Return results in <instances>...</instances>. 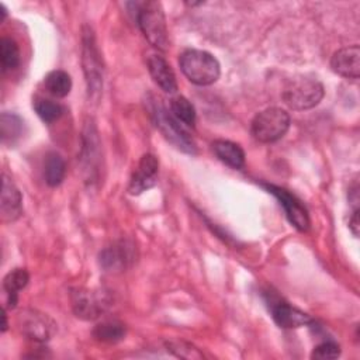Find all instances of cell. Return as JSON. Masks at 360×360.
Listing matches in <instances>:
<instances>
[{"label":"cell","instance_id":"8992f818","mask_svg":"<svg viewBox=\"0 0 360 360\" xmlns=\"http://www.w3.org/2000/svg\"><path fill=\"white\" fill-rule=\"evenodd\" d=\"M322 97L323 86L315 79H295L283 91L284 103L297 111L318 105Z\"/></svg>","mask_w":360,"mask_h":360},{"label":"cell","instance_id":"d4e9b609","mask_svg":"<svg viewBox=\"0 0 360 360\" xmlns=\"http://www.w3.org/2000/svg\"><path fill=\"white\" fill-rule=\"evenodd\" d=\"M166 349L173 353L174 356L177 357H181V359H202V353L198 352L197 347H194L191 343H187L184 340H167L165 343Z\"/></svg>","mask_w":360,"mask_h":360},{"label":"cell","instance_id":"52a82bcc","mask_svg":"<svg viewBox=\"0 0 360 360\" xmlns=\"http://www.w3.org/2000/svg\"><path fill=\"white\" fill-rule=\"evenodd\" d=\"M111 298L103 290L77 288L72 292V308L77 318L93 321L110 307Z\"/></svg>","mask_w":360,"mask_h":360},{"label":"cell","instance_id":"e0dca14e","mask_svg":"<svg viewBox=\"0 0 360 360\" xmlns=\"http://www.w3.org/2000/svg\"><path fill=\"white\" fill-rule=\"evenodd\" d=\"M65 173H66V165L63 158L56 152L48 153L44 163V177L46 184L51 187L59 186L65 179Z\"/></svg>","mask_w":360,"mask_h":360},{"label":"cell","instance_id":"7402d4cb","mask_svg":"<svg viewBox=\"0 0 360 360\" xmlns=\"http://www.w3.org/2000/svg\"><path fill=\"white\" fill-rule=\"evenodd\" d=\"M170 111L173 115L184 122L188 127H194L195 124V110L194 105L183 96H176L170 100Z\"/></svg>","mask_w":360,"mask_h":360},{"label":"cell","instance_id":"6da1fadb","mask_svg":"<svg viewBox=\"0 0 360 360\" xmlns=\"http://www.w3.org/2000/svg\"><path fill=\"white\" fill-rule=\"evenodd\" d=\"M179 65L184 76L194 84L210 86L219 77L221 68L215 56L201 49H187L180 55Z\"/></svg>","mask_w":360,"mask_h":360},{"label":"cell","instance_id":"8fae6325","mask_svg":"<svg viewBox=\"0 0 360 360\" xmlns=\"http://www.w3.org/2000/svg\"><path fill=\"white\" fill-rule=\"evenodd\" d=\"M158 173H159L158 158L152 153H145L139 159V163L135 172L132 173L128 191L134 195H138L145 190H149L158 183Z\"/></svg>","mask_w":360,"mask_h":360},{"label":"cell","instance_id":"ba28073f","mask_svg":"<svg viewBox=\"0 0 360 360\" xmlns=\"http://www.w3.org/2000/svg\"><path fill=\"white\" fill-rule=\"evenodd\" d=\"M17 325L22 335L35 342H46L56 332V323L49 315L31 308L18 314Z\"/></svg>","mask_w":360,"mask_h":360},{"label":"cell","instance_id":"83f0119b","mask_svg":"<svg viewBox=\"0 0 360 360\" xmlns=\"http://www.w3.org/2000/svg\"><path fill=\"white\" fill-rule=\"evenodd\" d=\"M1 316H3V325H1V332H6L7 330V314H6V309H3L1 312Z\"/></svg>","mask_w":360,"mask_h":360},{"label":"cell","instance_id":"7a4b0ae2","mask_svg":"<svg viewBox=\"0 0 360 360\" xmlns=\"http://www.w3.org/2000/svg\"><path fill=\"white\" fill-rule=\"evenodd\" d=\"M138 25L150 45L160 51L169 46L166 18L159 1H143L136 7Z\"/></svg>","mask_w":360,"mask_h":360},{"label":"cell","instance_id":"9c48e42d","mask_svg":"<svg viewBox=\"0 0 360 360\" xmlns=\"http://www.w3.org/2000/svg\"><path fill=\"white\" fill-rule=\"evenodd\" d=\"M269 193H271L284 208L285 217L298 231H307L309 228V215L307 208L301 204V201L291 194L288 190L274 186V184H263Z\"/></svg>","mask_w":360,"mask_h":360},{"label":"cell","instance_id":"9a60e30c","mask_svg":"<svg viewBox=\"0 0 360 360\" xmlns=\"http://www.w3.org/2000/svg\"><path fill=\"white\" fill-rule=\"evenodd\" d=\"M148 70L153 79V82L166 93H176L177 80L173 69L166 62L165 58L159 55H150L146 60Z\"/></svg>","mask_w":360,"mask_h":360},{"label":"cell","instance_id":"277c9868","mask_svg":"<svg viewBox=\"0 0 360 360\" xmlns=\"http://www.w3.org/2000/svg\"><path fill=\"white\" fill-rule=\"evenodd\" d=\"M150 114L155 120L156 127L170 143H173L181 152H186L190 155H194L197 152L195 142L193 141V138L179 124V120L170 112H167V110L160 103H156V101L152 103Z\"/></svg>","mask_w":360,"mask_h":360},{"label":"cell","instance_id":"4fadbf2b","mask_svg":"<svg viewBox=\"0 0 360 360\" xmlns=\"http://www.w3.org/2000/svg\"><path fill=\"white\" fill-rule=\"evenodd\" d=\"M332 70L347 79H359L360 76V48L352 45L336 51L330 59Z\"/></svg>","mask_w":360,"mask_h":360},{"label":"cell","instance_id":"5b68a950","mask_svg":"<svg viewBox=\"0 0 360 360\" xmlns=\"http://www.w3.org/2000/svg\"><path fill=\"white\" fill-rule=\"evenodd\" d=\"M82 44V62L87 83V91L91 98H97L103 89V63L94 35L89 27H84Z\"/></svg>","mask_w":360,"mask_h":360},{"label":"cell","instance_id":"4316f807","mask_svg":"<svg viewBox=\"0 0 360 360\" xmlns=\"http://www.w3.org/2000/svg\"><path fill=\"white\" fill-rule=\"evenodd\" d=\"M349 228L354 236H359V229H360V221H359V208H356L352 214V218L349 221Z\"/></svg>","mask_w":360,"mask_h":360},{"label":"cell","instance_id":"cb8c5ba5","mask_svg":"<svg viewBox=\"0 0 360 360\" xmlns=\"http://www.w3.org/2000/svg\"><path fill=\"white\" fill-rule=\"evenodd\" d=\"M30 280V274L25 269H14L8 271L3 280V288L6 294H18L20 290H22Z\"/></svg>","mask_w":360,"mask_h":360},{"label":"cell","instance_id":"5bb4252c","mask_svg":"<svg viewBox=\"0 0 360 360\" xmlns=\"http://www.w3.org/2000/svg\"><path fill=\"white\" fill-rule=\"evenodd\" d=\"M134 260L132 246L125 242L114 243L100 253V264L107 271L124 270Z\"/></svg>","mask_w":360,"mask_h":360},{"label":"cell","instance_id":"30bf717a","mask_svg":"<svg viewBox=\"0 0 360 360\" xmlns=\"http://www.w3.org/2000/svg\"><path fill=\"white\" fill-rule=\"evenodd\" d=\"M267 304H269V308H270L274 322L280 328H284V329L301 328V326L309 325L312 322V318L308 314H305L304 311L280 300L278 297L269 295Z\"/></svg>","mask_w":360,"mask_h":360},{"label":"cell","instance_id":"2e32d148","mask_svg":"<svg viewBox=\"0 0 360 360\" xmlns=\"http://www.w3.org/2000/svg\"><path fill=\"white\" fill-rule=\"evenodd\" d=\"M211 146L215 156L226 166L232 169H242L245 166V152L238 143L232 141L217 139Z\"/></svg>","mask_w":360,"mask_h":360},{"label":"cell","instance_id":"44dd1931","mask_svg":"<svg viewBox=\"0 0 360 360\" xmlns=\"http://www.w3.org/2000/svg\"><path fill=\"white\" fill-rule=\"evenodd\" d=\"M0 62L3 72L13 70L20 65V49L13 38L3 37L0 41Z\"/></svg>","mask_w":360,"mask_h":360},{"label":"cell","instance_id":"ac0fdd59","mask_svg":"<svg viewBox=\"0 0 360 360\" xmlns=\"http://www.w3.org/2000/svg\"><path fill=\"white\" fill-rule=\"evenodd\" d=\"M24 129L22 120L14 112H3L0 117V135L3 143H14Z\"/></svg>","mask_w":360,"mask_h":360},{"label":"cell","instance_id":"3957f363","mask_svg":"<svg viewBox=\"0 0 360 360\" xmlns=\"http://www.w3.org/2000/svg\"><path fill=\"white\" fill-rule=\"evenodd\" d=\"M290 128V115L278 107H270L255 115L250 124V132L259 142H276L284 136Z\"/></svg>","mask_w":360,"mask_h":360},{"label":"cell","instance_id":"603a6c76","mask_svg":"<svg viewBox=\"0 0 360 360\" xmlns=\"http://www.w3.org/2000/svg\"><path fill=\"white\" fill-rule=\"evenodd\" d=\"M32 105L35 112L44 122H53L63 114V107L59 103L44 97H35Z\"/></svg>","mask_w":360,"mask_h":360},{"label":"cell","instance_id":"484cf974","mask_svg":"<svg viewBox=\"0 0 360 360\" xmlns=\"http://www.w3.org/2000/svg\"><path fill=\"white\" fill-rule=\"evenodd\" d=\"M340 356V346L335 342H322L321 345L315 346L311 357L316 360H332Z\"/></svg>","mask_w":360,"mask_h":360},{"label":"cell","instance_id":"7c38bea8","mask_svg":"<svg viewBox=\"0 0 360 360\" xmlns=\"http://www.w3.org/2000/svg\"><path fill=\"white\" fill-rule=\"evenodd\" d=\"M22 212V195L7 174H3L0 214L3 222L15 221Z\"/></svg>","mask_w":360,"mask_h":360},{"label":"cell","instance_id":"ffe728a7","mask_svg":"<svg viewBox=\"0 0 360 360\" xmlns=\"http://www.w3.org/2000/svg\"><path fill=\"white\" fill-rule=\"evenodd\" d=\"M45 89L52 96L62 98L66 97L72 90V79L65 70H52L49 72L45 79Z\"/></svg>","mask_w":360,"mask_h":360},{"label":"cell","instance_id":"d6986e66","mask_svg":"<svg viewBox=\"0 0 360 360\" xmlns=\"http://www.w3.org/2000/svg\"><path fill=\"white\" fill-rule=\"evenodd\" d=\"M125 333V325L120 321H104L93 329V336L104 343H117L124 339Z\"/></svg>","mask_w":360,"mask_h":360}]
</instances>
